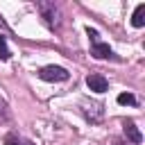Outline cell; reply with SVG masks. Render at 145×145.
<instances>
[{"label": "cell", "mask_w": 145, "mask_h": 145, "mask_svg": "<svg viewBox=\"0 0 145 145\" xmlns=\"http://www.w3.org/2000/svg\"><path fill=\"white\" fill-rule=\"evenodd\" d=\"M131 25H134V27H143V25H145V2H140V5L134 9Z\"/></svg>", "instance_id": "52a82bcc"}, {"label": "cell", "mask_w": 145, "mask_h": 145, "mask_svg": "<svg viewBox=\"0 0 145 145\" xmlns=\"http://www.w3.org/2000/svg\"><path fill=\"white\" fill-rule=\"evenodd\" d=\"M116 100H118V104H122V106H125V104H129V106H136V104H138V100H136L134 93H120Z\"/></svg>", "instance_id": "9c48e42d"}, {"label": "cell", "mask_w": 145, "mask_h": 145, "mask_svg": "<svg viewBox=\"0 0 145 145\" xmlns=\"http://www.w3.org/2000/svg\"><path fill=\"white\" fill-rule=\"evenodd\" d=\"M122 134L127 138V145H140L143 143V134L138 131L134 120H122Z\"/></svg>", "instance_id": "5b68a950"}, {"label": "cell", "mask_w": 145, "mask_h": 145, "mask_svg": "<svg viewBox=\"0 0 145 145\" xmlns=\"http://www.w3.org/2000/svg\"><path fill=\"white\" fill-rule=\"evenodd\" d=\"M5 145H34V143L27 140V138H23V136H18L16 131H9L5 136Z\"/></svg>", "instance_id": "ba28073f"}, {"label": "cell", "mask_w": 145, "mask_h": 145, "mask_svg": "<svg viewBox=\"0 0 145 145\" xmlns=\"http://www.w3.org/2000/svg\"><path fill=\"white\" fill-rule=\"evenodd\" d=\"M11 52H9V45H7V36L0 34V61H9Z\"/></svg>", "instance_id": "30bf717a"}, {"label": "cell", "mask_w": 145, "mask_h": 145, "mask_svg": "<svg viewBox=\"0 0 145 145\" xmlns=\"http://www.w3.org/2000/svg\"><path fill=\"white\" fill-rule=\"evenodd\" d=\"M86 34H88V41H91V57L95 59H113V61H120V57H116V52L109 48V43H104L100 39V32L95 27H86Z\"/></svg>", "instance_id": "6da1fadb"}, {"label": "cell", "mask_w": 145, "mask_h": 145, "mask_svg": "<svg viewBox=\"0 0 145 145\" xmlns=\"http://www.w3.org/2000/svg\"><path fill=\"white\" fill-rule=\"evenodd\" d=\"M79 111H82V116H84L91 125H97V122H102V118H104V104H102V102L82 100V102H79Z\"/></svg>", "instance_id": "3957f363"}, {"label": "cell", "mask_w": 145, "mask_h": 145, "mask_svg": "<svg viewBox=\"0 0 145 145\" xmlns=\"http://www.w3.org/2000/svg\"><path fill=\"white\" fill-rule=\"evenodd\" d=\"M36 9L43 18V23L50 27V29H59L61 25V9L57 2H50V0H39L36 2Z\"/></svg>", "instance_id": "7a4b0ae2"}, {"label": "cell", "mask_w": 145, "mask_h": 145, "mask_svg": "<svg viewBox=\"0 0 145 145\" xmlns=\"http://www.w3.org/2000/svg\"><path fill=\"white\" fill-rule=\"evenodd\" d=\"M39 77L43 79V82H68L70 79V72L66 70V68H61V66H43L41 70H39Z\"/></svg>", "instance_id": "277c9868"}, {"label": "cell", "mask_w": 145, "mask_h": 145, "mask_svg": "<svg viewBox=\"0 0 145 145\" xmlns=\"http://www.w3.org/2000/svg\"><path fill=\"white\" fill-rule=\"evenodd\" d=\"M0 25H5V23H2V16H0Z\"/></svg>", "instance_id": "8fae6325"}, {"label": "cell", "mask_w": 145, "mask_h": 145, "mask_svg": "<svg viewBox=\"0 0 145 145\" xmlns=\"http://www.w3.org/2000/svg\"><path fill=\"white\" fill-rule=\"evenodd\" d=\"M86 86L93 93H106L109 91V79L100 72H91V75H86Z\"/></svg>", "instance_id": "8992f818"}]
</instances>
